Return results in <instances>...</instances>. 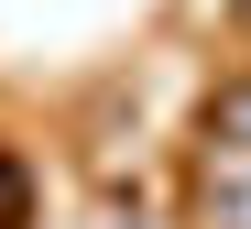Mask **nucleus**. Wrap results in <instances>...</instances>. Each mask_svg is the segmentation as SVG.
Instances as JSON below:
<instances>
[{
  "label": "nucleus",
  "mask_w": 251,
  "mask_h": 229,
  "mask_svg": "<svg viewBox=\"0 0 251 229\" xmlns=\"http://www.w3.org/2000/svg\"><path fill=\"white\" fill-rule=\"evenodd\" d=\"M186 218H197V229H251V164L207 142L197 175H186Z\"/></svg>",
  "instance_id": "f257e3e1"
},
{
  "label": "nucleus",
  "mask_w": 251,
  "mask_h": 229,
  "mask_svg": "<svg viewBox=\"0 0 251 229\" xmlns=\"http://www.w3.org/2000/svg\"><path fill=\"white\" fill-rule=\"evenodd\" d=\"M240 33H251V0H240Z\"/></svg>",
  "instance_id": "20e7f679"
},
{
  "label": "nucleus",
  "mask_w": 251,
  "mask_h": 229,
  "mask_svg": "<svg viewBox=\"0 0 251 229\" xmlns=\"http://www.w3.org/2000/svg\"><path fill=\"white\" fill-rule=\"evenodd\" d=\"M207 142H219V153H240V164H251V76H229L219 99H207Z\"/></svg>",
  "instance_id": "f03ea898"
},
{
  "label": "nucleus",
  "mask_w": 251,
  "mask_h": 229,
  "mask_svg": "<svg viewBox=\"0 0 251 229\" xmlns=\"http://www.w3.org/2000/svg\"><path fill=\"white\" fill-rule=\"evenodd\" d=\"M11 207H22V175H11V164H0V229H11Z\"/></svg>",
  "instance_id": "7ed1b4c3"
}]
</instances>
